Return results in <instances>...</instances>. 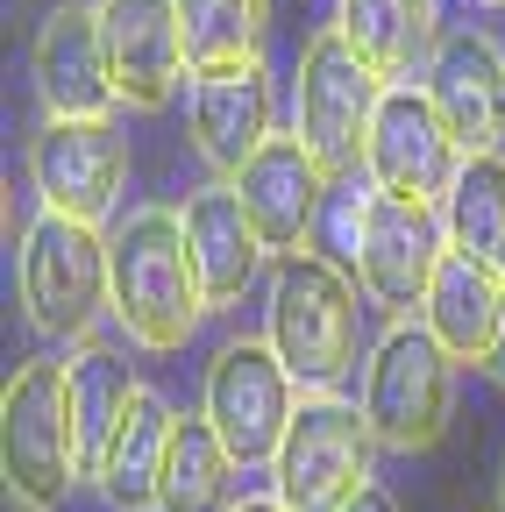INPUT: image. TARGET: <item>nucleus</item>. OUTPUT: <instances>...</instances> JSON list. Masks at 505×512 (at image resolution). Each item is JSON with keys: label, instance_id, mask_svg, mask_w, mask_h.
I'll list each match as a JSON object with an SVG mask.
<instances>
[{"label": "nucleus", "instance_id": "obj_1", "mask_svg": "<svg viewBox=\"0 0 505 512\" xmlns=\"http://www.w3.org/2000/svg\"><path fill=\"white\" fill-rule=\"evenodd\" d=\"M271 349L306 399H342V384L370 363L363 356V299L356 278L328 256H278L271 271Z\"/></svg>", "mask_w": 505, "mask_h": 512}, {"label": "nucleus", "instance_id": "obj_2", "mask_svg": "<svg viewBox=\"0 0 505 512\" xmlns=\"http://www.w3.org/2000/svg\"><path fill=\"white\" fill-rule=\"evenodd\" d=\"M107 256H114V320L136 349H185L207 313V292H200V264L185 249V221L171 207H136L107 235Z\"/></svg>", "mask_w": 505, "mask_h": 512}, {"label": "nucleus", "instance_id": "obj_3", "mask_svg": "<svg viewBox=\"0 0 505 512\" xmlns=\"http://www.w3.org/2000/svg\"><path fill=\"white\" fill-rule=\"evenodd\" d=\"M385 79L349 50L342 29H321L299 50V86H292V136L306 143V157L328 178H363L370 157V128L385 107Z\"/></svg>", "mask_w": 505, "mask_h": 512}, {"label": "nucleus", "instance_id": "obj_4", "mask_svg": "<svg viewBox=\"0 0 505 512\" xmlns=\"http://www.w3.org/2000/svg\"><path fill=\"white\" fill-rule=\"evenodd\" d=\"M449 406H456V356L427 335V320H392L363 363V420L377 448H399V456L434 448L449 427Z\"/></svg>", "mask_w": 505, "mask_h": 512}, {"label": "nucleus", "instance_id": "obj_5", "mask_svg": "<svg viewBox=\"0 0 505 512\" xmlns=\"http://www.w3.org/2000/svg\"><path fill=\"white\" fill-rule=\"evenodd\" d=\"M22 306H29V328L50 342H86L100 306L114 313V256L107 235L65 214H36L22 235Z\"/></svg>", "mask_w": 505, "mask_h": 512}, {"label": "nucleus", "instance_id": "obj_6", "mask_svg": "<svg viewBox=\"0 0 505 512\" xmlns=\"http://www.w3.org/2000/svg\"><path fill=\"white\" fill-rule=\"evenodd\" d=\"M370 463H377V434L363 420V406L349 399H299L292 434L271 463V498L285 512H356V498L370 491Z\"/></svg>", "mask_w": 505, "mask_h": 512}, {"label": "nucleus", "instance_id": "obj_7", "mask_svg": "<svg viewBox=\"0 0 505 512\" xmlns=\"http://www.w3.org/2000/svg\"><path fill=\"white\" fill-rule=\"evenodd\" d=\"M0 470L29 512H57L79 484L72 420H65V356H36L0 392Z\"/></svg>", "mask_w": 505, "mask_h": 512}, {"label": "nucleus", "instance_id": "obj_8", "mask_svg": "<svg viewBox=\"0 0 505 512\" xmlns=\"http://www.w3.org/2000/svg\"><path fill=\"white\" fill-rule=\"evenodd\" d=\"M299 399H306V392L292 384V370L278 363V349L242 335V342H228V349L207 363V399H200V413H207V427L221 434V448L249 470V463H278Z\"/></svg>", "mask_w": 505, "mask_h": 512}, {"label": "nucleus", "instance_id": "obj_9", "mask_svg": "<svg viewBox=\"0 0 505 512\" xmlns=\"http://www.w3.org/2000/svg\"><path fill=\"white\" fill-rule=\"evenodd\" d=\"M456 171H463V143L449 136L427 86H392L385 107H377V128H370V157H363V178L377 185V200L441 214Z\"/></svg>", "mask_w": 505, "mask_h": 512}, {"label": "nucleus", "instance_id": "obj_10", "mask_svg": "<svg viewBox=\"0 0 505 512\" xmlns=\"http://www.w3.org/2000/svg\"><path fill=\"white\" fill-rule=\"evenodd\" d=\"M29 178L43 214H65L100 228L129 185V143L114 121H43L29 143Z\"/></svg>", "mask_w": 505, "mask_h": 512}, {"label": "nucleus", "instance_id": "obj_11", "mask_svg": "<svg viewBox=\"0 0 505 512\" xmlns=\"http://www.w3.org/2000/svg\"><path fill=\"white\" fill-rule=\"evenodd\" d=\"M100 8V43H107V72H114V100H129L143 114H157L193 50H185V22L178 0H93Z\"/></svg>", "mask_w": 505, "mask_h": 512}, {"label": "nucleus", "instance_id": "obj_12", "mask_svg": "<svg viewBox=\"0 0 505 512\" xmlns=\"http://www.w3.org/2000/svg\"><path fill=\"white\" fill-rule=\"evenodd\" d=\"M278 93H271V72L264 64H221V72H193L185 86V121H193V150L221 171V185H235L249 171L278 128Z\"/></svg>", "mask_w": 505, "mask_h": 512}, {"label": "nucleus", "instance_id": "obj_13", "mask_svg": "<svg viewBox=\"0 0 505 512\" xmlns=\"http://www.w3.org/2000/svg\"><path fill=\"white\" fill-rule=\"evenodd\" d=\"M377 192V185H370ZM449 256L434 207H399V200H370V228H363V256H356V285L385 306V313H413L434 292V271Z\"/></svg>", "mask_w": 505, "mask_h": 512}, {"label": "nucleus", "instance_id": "obj_14", "mask_svg": "<svg viewBox=\"0 0 505 512\" xmlns=\"http://www.w3.org/2000/svg\"><path fill=\"white\" fill-rule=\"evenodd\" d=\"M328 185H335V178L306 157L299 136H271L257 157H249V171L235 178L242 214H249V228L264 235L271 256L313 249V228H321V207H328Z\"/></svg>", "mask_w": 505, "mask_h": 512}, {"label": "nucleus", "instance_id": "obj_15", "mask_svg": "<svg viewBox=\"0 0 505 512\" xmlns=\"http://www.w3.org/2000/svg\"><path fill=\"white\" fill-rule=\"evenodd\" d=\"M427 100L441 107L463 157H491L505 143V50L484 29L441 36V50L427 64Z\"/></svg>", "mask_w": 505, "mask_h": 512}, {"label": "nucleus", "instance_id": "obj_16", "mask_svg": "<svg viewBox=\"0 0 505 512\" xmlns=\"http://www.w3.org/2000/svg\"><path fill=\"white\" fill-rule=\"evenodd\" d=\"M29 72H36V93H43L50 121H107L121 107L114 72H107V43H100V8H79V0L36 29Z\"/></svg>", "mask_w": 505, "mask_h": 512}, {"label": "nucleus", "instance_id": "obj_17", "mask_svg": "<svg viewBox=\"0 0 505 512\" xmlns=\"http://www.w3.org/2000/svg\"><path fill=\"white\" fill-rule=\"evenodd\" d=\"M185 249H193V264H200V292H207V313L214 306H235L249 285H257L264 271V235L249 228L242 214V192L235 185H200L193 200H185Z\"/></svg>", "mask_w": 505, "mask_h": 512}, {"label": "nucleus", "instance_id": "obj_18", "mask_svg": "<svg viewBox=\"0 0 505 512\" xmlns=\"http://www.w3.org/2000/svg\"><path fill=\"white\" fill-rule=\"evenodd\" d=\"M136 370L121 349L107 342H79L65 356V420H72V456H79V477H100L107 448H114V427L121 413L136 406Z\"/></svg>", "mask_w": 505, "mask_h": 512}, {"label": "nucleus", "instance_id": "obj_19", "mask_svg": "<svg viewBox=\"0 0 505 512\" xmlns=\"http://www.w3.org/2000/svg\"><path fill=\"white\" fill-rule=\"evenodd\" d=\"M335 29L349 36V50L385 86H406L413 72H427L434 50H441V8H434V0H342Z\"/></svg>", "mask_w": 505, "mask_h": 512}, {"label": "nucleus", "instance_id": "obj_20", "mask_svg": "<svg viewBox=\"0 0 505 512\" xmlns=\"http://www.w3.org/2000/svg\"><path fill=\"white\" fill-rule=\"evenodd\" d=\"M420 320H427V335L449 349L456 363H484L491 342H498V320H505V278L477 271L470 256H441Z\"/></svg>", "mask_w": 505, "mask_h": 512}, {"label": "nucleus", "instance_id": "obj_21", "mask_svg": "<svg viewBox=\"0 0 505 512\" xmlns=\"http://www.w3.org/2000/svg\"><path fill=\"white\" fill-rule=\"evenodd\" d=\"M171 427H178V413L150 392H136V406L121 413V427H114V448H107V463H100V491H107V505L114 512H157V491H164V456H171Z\"/></svg>", "mask_w": 505, "mask_h": 512}, {"label": "nucleus", "instance_id": "obj_22", "mask_svg": "<svg viewBox=\"0 0 505 512\" xmlns=\"http://www.w3.org/2000/svg\"><path fill=\"white\" fill-rule=\"evenodd\" d=\"M441 235L449 256H470L477 271L505 278V157H463L449 200H441Z\"/></svg>", "mask_w": 505, "mask_h": 512}, {"label": "nucleus", "instance_id": "obj_23", "mask_svg": "<svg viewBox=\"0 0 505 512\" xmlns=\"http://www.w3.org/2000/svg\"><path fill=\"white\" fill-rule=\"evenodd\" d=\"M235 456L221 448V434L207 427V413H178L171 427V456H164V491L157 512H235Z\"/></svg>", "mask_w": 505, "mask_h": 512}, {"label": "nucleus", "instance_id": "obj_24", "mask_svg": "<svg viewBox=\"0 0 505 512\" xmlns=\"http://www.w3.org/2000/svg\"><path fill=\"white\" fill-rule=\"evenodd\" d=\"M178 22H185L193 72H221V64H264L271 0H178Z\"/></svg>", "mask_w": 505, "mask_h": 512}, {"label": "nucleus", "instance_id": "obj_25", "mask_svg": "<svg viewBox=\"0 0 505 512\" xmlns=\"http://www.w3.org/2000/svg\"><path fill=\"white\" fill-rule=\"evenodd\" d=\"M370 178H335L328 185V207H321V228H313V256L328 264H356L363 256V228H370Z\"/></svg>", "mask_w": 505, "mask_h": 512}, {"label": "nucleus", "instance_id": "obj_26", "mask_svg": "<svg viewBox=\"0 0 505 512\" xmlns=\"http://www.w3.org/2000/svg\"><path fill=\"white\" fill-rule=\"evenodd\" d=\"M484 370L505 384V320H498V342H491V356H484Z\"/></svg>", "mask_w": 505, "mask_h": 512}, {"label": "nucleus", "instance_id": "obj_27", "mask_svg": "<svg viewBox=\"0 0 505 512\" xmlns=\"http://www.w3.org/2000/svg\"><path fill=\"white\" fill-rule=\"evenodd\" d=\"M356 512H399V505H392V498H385V491H377V484H370V491H363V498H356Z\"/></svg>", "mask_w": 505, "mask_h": 512}, {"label": "nucleus", "instance_id": "obj_28", "mask_svg": "<svg viewBox=\"0 0 505 512\" xmlns=\"http://www.w3.org/2000/svg\"><path fill=\"white\" fill-rule=\"evenodd\" d=\"M235 512H285V505H278V498H242Z\"/></svg>", "mask_w": 505, "mask_h": 512}, {"label": "nucleus", "instance_id": "obj_29", "mask_svg": "<svg viewBox=\"0 0 505 512\" xmlns=\"http://www.w3.org/2000/svg\"><path fill=\"white\" fill-rule=\"evenodd\" d=\"M477 8H498V0H477Z\"/></svg>", "mask_w": 505, "mask_h": 512}, {"label": "nucleus", "instance_id": "obj_30", "mask_svg": "<svg viewBox=\"0 0 505 512\" xmlns=\"http://www.w3.org/2000/svg\"><path fill=\"white\" fill-rule=\"evenodd\" d=\"M498 498H505V477H498Z\"/></svg>", "mask_w": 505, "mask_h": 512}]
</instances>
